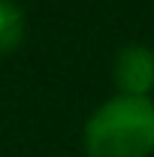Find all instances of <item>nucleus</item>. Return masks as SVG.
<instances>
[{"instance_id":"obj_2","label":"nucleus","mask_w":154,"mask_h":157,"mask_svg":"<svg viewBox=\"0 0 154 157\" xmlns=\"http://www.w3.org/2000/svg\"><path fill=\"white\" fill-rule=\"evenodd\" d=\"M112 82L118 94L148 97L154 91V48L130 42L112 60Z\"/></svg>"},{"instance_id":"obj_1","label":"nucleus","mask_w":154,"mask_h":157,"mask_svg":"<svg viewBox=\"0 0 154 157\" xmlns=\"http://www.w3.org/2000/svg\"><path fill=\"white\" fill-rule=\"evenodd\" d=\"M88 157H151L154 103L151 97L115 94L100 103L82 130Z\"/></svg>"},{"instance_id":"obj_3","label":"nucleus","mask_w":154,"mask_h":157,"mask_svg":"<svg viewBox=\"0 0 154 157\" xmlns=\"http://www.w3.org/2000/svg\"><path fill=\"white\" fill-rule=\"evenodd\" d=\"M24 33H27V21L21 6L12 0H0V58L12 55L21 45Z\"/></svg>"}]
</instances>
